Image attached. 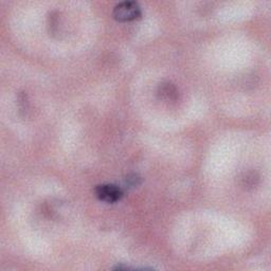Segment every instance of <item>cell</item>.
Segmentation results:
<instances>
[{"label": "cell", "mask_w": 271, "mask_h": 271, "mask_svg": "<svg viewBox=\"0 0 271 271\" xmlns=\"http://www.w3.org/2000/svg\"><path fill=\"white\" fill-rule=\"evenodd\" d=\"M113 15L118 22H133L141 16V8L136 2H123L114 8Z\"/></svg>", "instance_id": "1"}, {"label": "cell", "mask_w": 271, "mask_h": 271, "mask_svg": "<svg viewBox=\"0 0 271 271\" xmlns=\"http://www.w3.org/2000/svg\"><path fill=\"white\" fill-rule=\"evenodd\" d=\"M96 195L101 202L115 204L123 197L122 190L115 185H100L96 188Z\"/></svg>", "instance_id": "2"}, {"label": "cell", "mask_w": 271, "mask_h": 271, "mask_svg": "<svg viewBox=\"0 0 271 271\" xmlns=\"http://www.w3.org/2000/svg\"><path fill=\"white\" fill-rule=\"evenodd\" d=\"M158 96L165 101L173 102L178 98V90L170 82H163L158 87Z\"/></svg>", "instance_id": "3"}, {"label": "cell", "mask_w": 271, "mask_h": 271, "mask_svg": "<svg viewBox=\"0 0 271 271\" xmlns=\"http://www.w3.org/2000/svg\"><path fill=\"white\" fill-rule=\"evenodd\" d=\"M256 180H257V177L254 176L253 173H249V174H246V176L243 178V184L247 188L254 187L256 184Z\"/></svg>", "instance_id": "4"}, {"label": "cell", "mask_w": 271, "mask_h": 271, "mask_svg": "<svg viewBox=\"0 0 271 271\" xmlns=\"http://www.w3.org/2000/svg\"><path fill=\"white\" fill-rule=\"evenodd\" d=\"M126 184L130 187H137L140 184V177L138 175H132L126 178Z\"/></svg>", "instance_id": "5"}]
</instances>
